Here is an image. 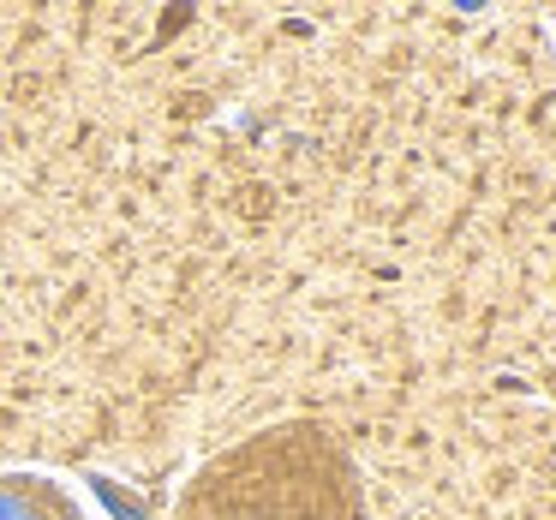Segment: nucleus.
Here are the masks:
<instances>
[{"label": "nucleus", "instance_id": "1", "mask_svg": "<svg viewBox=\"0 0 556 520\" xmlns=\"http://www.w3.org/2000/svg\"><path fill=\"white\" fill-rule=\"evenodd\" d=\"M174 520H365V484L324 424L288 419L210 455Z\"/></svg>", "mask_w": 556, "mask_h": 520}, {"label": "nucleus", "instance_id": "2", "mask_svg": "<svg viewBox=\"0 0 556 520\" xmlns=\"http://www.w3.org/2000/svg\"><path fill=\"white\" fill-rule=\"evenodd\" d=\"M0 520H78V496L42 472H0Z\"/></svg>", "mask_w": 556, "mask_h": 520}, {"label": "nucleus", "instance_id": "3", "mask_svg": "<svg viewBox=\"0 0 556 520\" xmlns=\"http://www.w3.org/2000/svg\"><path fill=\"white\" fill-rule=\"evenodd\" d=\"M85 484H90V491L102 496V503H109V515H114V520H144V508H138V503H132V496H126V491H121V484H114V479H102V472H90Z\"/></svg>", "mask_w": 556, "mask_h": 520}]
</instances>
